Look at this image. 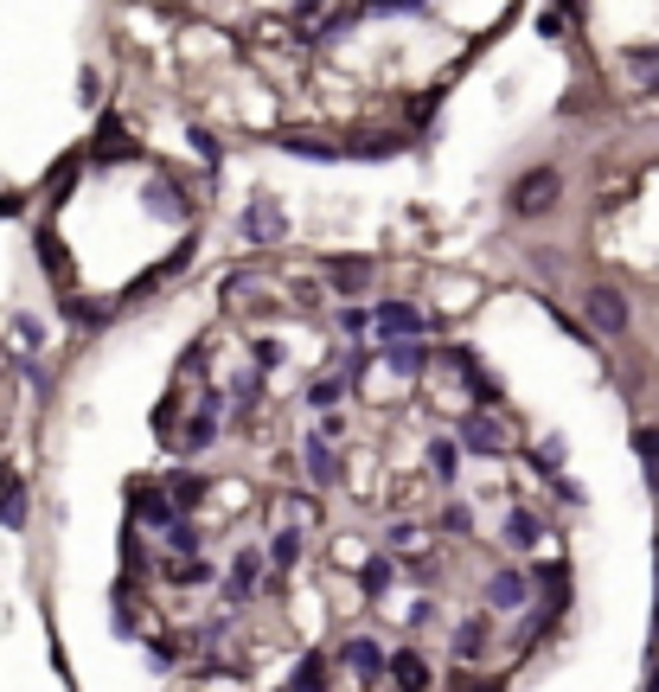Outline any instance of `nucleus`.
I'll use <instances>...</instances> for the list:
<instances>
[{"label": "nucleus", "instance_id": "obj_3", "mask_svg": "<svg viewBox=\"0 0 659 692\" xmlns=\"http://www.w3.org/2000/svg\"><path fill=\"white\" fill-rule=\"evenodd\" d=\"M372 328L391 333V340H416V333H423V308H410V302H384L378 314H372Z\"/></svg>", "mask_w": 659, "mask_h": 692}, {"label": "nucleus", "instance_id": "obj_14", "mask_svg": "<svg viewBox=\"0 0 659 692\" xmlns=\"http://www.w3.org/2000/svg\"><path fill=\"white\" fill-rule=\"evenodd\" d=\"M481 641H486V622H461V628H455V654L468 661V654H474Z\"/></svg>", "mask_w": 659, "mask_h": 692}, {"label": "nucleus", "instance_id": "obj_9", "mask_svg": "<svg viewBox=\"0 0 659 692\" xmlns=\"http://www.w3.org/2000/svg\"><path fill=\"white\" fill-rule=\"evenodd\" d=\"M244 231H250V237H282V212L276 205H250V212H244Z\"/></svg>", "mask_w": 659, "mask_h": 692}, {"label": "nucleus", "instance_id": "obj_12", "mask_svg": "<svg viewBox=\"0 0 659 692\" xmlns=\"http://www.w3.org/2000/svg\"><path fill=\"white\" fill-rule=\"evenodd\" d=\"M295 692H327V661H302V673H295Z\"/></svg>", "mask_w": 659, "mask_h": 692}, {"label": "nucleus", "instance_id": "obj_1", "mask_svg": "<svg viewBox=\"0 0 659 692\" xmlns=\"http://www.w3.org/2000/svg\"><path fill=\"white\" fill-rule=\"evenodd\" d=\"M558 193H563L558 167H532V174L512 186V212H519V218H538V212H551V205H558Z\"/></svg>", "mask_w": 659, "mask_h": 692}, {"label": "nucleus", "instance_id": "obj_8", "mask_svg": "<svg viewBox=\"0 0 659 692\" xmlns=\"http://www.w3.org/2000/svg\"><path fill=\"white\" fill-rule=\"evenodd\" d=\"M486 596H493V610H519V603H525V577H512V571H500Z\"/></svg>", "mask_w": 659, "mask_h": 692}, {"label": "nucleus", "instance_id": "obj_10", "mask_svg": "<svg viewBox=\"0 0 659 692\" xmlns=\"http://www.w3.org/2000/svg\"><path fill=\"white\" fill-rule=\"evenodd\" d=\"M423 359H430V347H416V340H397V347H391V366H397V372H423Z\"/></svg>", "mask_w": 659, "mask_h": 692}, {"label": "nucleus", "instance_id": "obj_7", "mask_svg": "<svg viewBox=\"0 0 659 692\" xmlns=\"http://www.w3.org/2000/svg\"><path fill=\"white\" fill-rule=\"evenodd\" d=\"M340 661L353 666V673H365V680H372V673L384 666V647H378V641H346V647H340Z\"/></svg>", "mask_w": 659, "mask_h": 692}, {"label": "nucleus", "instance_id": "obj_17", "mask_svg": "<svg viewBox=\"0 0 659 692\" xmlns=\"http://www.w3.org/2000/svg\"><path fill=\"white\" fill-rule=\"evenodd\" d=\"M295 552H302V538L282 533V538H276V564H295Z\"/></svg>", "mask_w": 659, "mask_h": 692}, {"label": "nucleus", "instance_id": "obj_4", "mask_svg": "<svg viewBox=\"0 0 659 692\" xmlns=\"http://www.w3.org/2000/svg\"><path fill=\"white\" fill-rule=\"evenodd\" d=\"M391 673H397V686H404V692H423V686H430V661H423L416 647L391 654Z\"/></svg>", "mask_w": 659, "mask_h": 692}, {"label": "nucleus", "instance_id": "obj_6", "mask_svg": "<svg viewBox=\"0 0 659 692\" xmlns=\"http://www.w3.org/2000/svg\"><path fill=\"white\" fill-rule=\"evenodd\" d=\"M461 442H468L474 456H500V430H493V417H468V423H461Z\"/></svg>", "mask_w": 659, "mask_h": 692}, {"label": "nucleus", "instance_id": "obj_20", "mask_svg": "<svg viewBox=\"0 0 659 692\" xmlns=\"http://www.w3.org/2000/svg\"><path fill=\"white\" fill-rule=\"evenodd\" d=\"M647 481H653V494H659V461H647Z\"/></svg>", "mask_w": 659, "mask_h": 692}, {"label": "nucleus", "instance_id": "obj_19", "mask_svg": "<svg viewBox=\"0 0 659 692\" xmlns=\"http://www.w3.org/2000/svg\"><path fill=\"white\" fill-rule=\"evenodd\" d=\"M635 449H640L647 461H659V430H640V436H635Z\"/></svg>", "mask_w": 659, "mask_h": 692}, {"label": "nucleus", "instance_id": "obj_15", "mask_svg": "<svg viewBox=\"0 0 659 692\" xmlns=\"http://www.w3.org/2000/svg\"><path fill=\"white\" fill-rule=\"evenodd\" d=\"M384 584H391V564L372 558V564H365V589H384Z\"/></svg>", "mask_w": 659, "mask_h": 692}, {"label": "nucleus", "instance_id": "obj_5", "mask_svg": "<svg viewBox=\"0 0 659 692\" xmlns=\"http://www.w3.org/2000/svg\"><path fill=\"white\" fill-rule=\"evenodd\" d=\"M333 282H340L346 295H365V289H372V263H365V256H340V263H333Z\"/></svg>", "mask_w": 659, "mask_h": 692}, {"label": "nucleus", "instance_id": "obj_16", "mask_svg": "<svg viewBox=\"0 0 659 692\" xmlns=\"http://www.w3.org/2000/svg\"><path fill=\"white\" fill-rule=\"evenodd\" d=\"M506 533L519 538V545H532V538H538V526H532V519H525V513H512V526H506Z\"/></svg>", "mask_w": 659, "mask_h": 692}, {"label": "nucleus", "instance_id": "obj_18", "mask_svg": "<svg viewBox=\"0 0 659 692\" xmlns=\"http://www.w3.org/2000/svg\"><path fill=\"white\" fill-rule=\"evenodd\" d=\"M435 475H455V442H435Z\"/></svg>", "mask_w": 659, "mask_h": 692}, {"label": "nucleus", "instance_id": "obj_13", "mask_svg": "<svg viewBox=\"0 0 659 692\" xmlns=\"http://www.w3.org/2000/svg\"><path fill=\"white\" fill-rule=\"evenodd\" d=\"M307 475H314V481H333V449L327 442H307Z\"/></svg>", "mask_w": 659, "mask_h": 692}, {"label": "nucleus", "instance_id": "obj_21", "mask_svg": "<svg viewBox=\"0 0 659 692\" xmlns=\"http://www.w3.org/2000/svg\"><path fill=\"white\" fill-rule=\"evenodd\" d=\"M455 692H468V686H455ZM481 692H493V686H481Z\"/></svg>", "mask_w": 659, "mask_h": 692}, {"label": "nucleus", "instance_id": "obj_11", "mask_svg": "<svg viewBox=\"0 0 659 692\" xmlns=\"http://www.w3.org/2000/svg\"><path fill=\"white\" fill-rule=\"evenodd\" d=\"M628 65H635V77L647 84V90H659V46H640L635 58H628Z\"/></svg>", "mask_w": 659, "mask_h": 692}, {"label": "nucleus", "instance_id": "obj_2", "mask_svg": "<svg viewBox=\"0 0 659 692\" xmlns=\"http://www.w3.org/2000/svg\"><path fill=\"white\" fill-rule=\"evenodd\" d=\"M583 308H589V328H596V333H621V328H628V295H621V289H589Z\"/></svg>", "mask_w": 659, "mask_h": 692}]
</instances>
